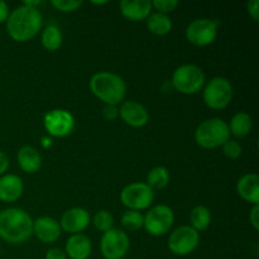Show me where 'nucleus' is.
<instances>
[{
	"instance_id": "1",
	"label": "nucleus",
	"mask_w": 259,
	"mask_h": 259,
	"mask_svg": "<svg viewBox=\"0 0 259 259\" xmlns=\"http://www.w3.org/2000/svg\"><path fill=\"white\" fill-rule=\"evenodd\" d=\"M7 32L15 42H28L42 30L43 17L38 8L19 5L10 12L7 22Z\"/></svg>"
},
{
	"instance_id": "2",
	"label": "nucleus",
	"mask_w": 259,
	"mask_h": 259,
	"mask_svg": "<svg viewBox=\"0 0 259 259\" xmlns=\"http://www.w3.org/2000/svg\"><path fill=\"white\" fill-rule=\"evenodd\" d=\"M33 235V219L20 207L0 211V238L9 244H23Z\"/></svg>"
},
{
	"instance_id": "3",
	"label": "nucleus",
	"mask_w": 259,
	"mask_h": 259,
	"mask_svg": "<svg viewBox=\"0 0 259 259\" xmlns=\"http://www.w3.org/2000/svg\"><path fill=\"white\" fill-rule=\"evenodd\" d=\"M90 90L105 105H118L125 99L126 83L121 76L110 71H100L91 76Z\"/></svg>"
},
{
	"instance_id": "4",
	"label": "nucleus",
	"mask_w": 259,
	"mask_h": 259,
	"mask_svg": "<svg viewBox=\"0 0 259 259\" xmlns=\"http://www.w3.org/2000/svg\"><path fill=\"white\" fill-rule=\"evenodd\" d=\"M194 138L197 146H200L201 148H219L230 139L228 123L220 118L206 119L197 125Z\"/></svg>"
},
{
	"instance_id": "5",
	"label": "nucleus",
	"mask_w": 259,
	"mask_h": 259,
	"mask_svg": "<svg viewBox=\"0 0 259 259\" xmlns=\"http://www.w3.org/2000/svg\"><path fill=\"white\" fill-rule=\"evenodd\" d=\"M172 86L184 95H194L201 91L206 83L205 72L196 65L185 63L172 73Z\"/></svg>"
},
{
	"instance_id": "6",
	"label": "nucleus",
	"mask_w": 259,
	"mask_h": 259,
	"mask_svg": "<svg viewBox=\"0 0 259 259\" xmlns=\"http://www.w3.org/2000/svg\"><path fill=\"white\" fill-rule=\"evenodd\" d=\"M234 89L227 77L217 76L205 83L202 89V99L205 105L214 110L225 109L233 100Z\"/></svg>"
},
{
	"instance_id": "7",
	"label": "nucleus",
	"mask_w": 259,
	"mask_h": 259,
	"mask_svg": "<svg viewBox=\"0 0 259 259\" xmlns=\"http://www.w3.org/2000/svg\"><path fill=\"white\" fill-rule=\"evenodd\" d=\"M120 201L128 210L143 211L154 201V191L146 182H132L120 191Z\"/></svg>"
},
{
	"instance_id": "8",
	"label": "nucleus",
	"mask_w": 259,
	"mask_h": 259,
	"mask_svg": "<svg viewBox=\"0 0 259 259\" xmlns=\"http://www.w3.org/2000/svg\"><path fill=\"white\" fill-rule=\"evenodd\" d=\"M143 228L153 237H162L171 230L175 223V212L168 205L158 204L143 215Z\"/></svg>"
},
{
	"instance_id": "9",
	"label": "nucleus",
	"mask_w": 259,
	"mask_h": 259,
	"mask_svg": "<svg viewBox=\"0 0 259 259\" xmlns=\"http://www.w3.org/2000/svg\"><path fill=\"white\" fill-rule=\"evenodd\" d=\"M199 244L200 233L192 229L190 225H181L169 234L167 247L172 254L185 257L195 252Z\"/></svg>"
},
{
	"instance_id": "10",
	"label": "nucleus",
	"mask_w": 259,
	"mask_h": 259,
	"mask_svg": "<svg viewBox=\"0 0 259 259\" xmlns=\"http://www.w3.org/2000/svg\"><path fill=\"white\" fill-rule=\"evenodd\" d=\"M131 240L124 230L113 229L103 233L100 239V252L105 259H123L128 254Z\"/></svg>"
},
{
	"instance_id": "11",
	"label": "nucleus",
	"mask_w": 259,
	"mask_h": 259,
	"mask_svg": "<svg viewBox=\"0 0 259 259\" xmlns=\"http://www.w3.org/2000/svg\"><path fill=\"white\" fill-rule=\"evenodd\" d=\"M186 39L196 47H206L214 43L218 37V22L209 18H199L187 25Z\"/></svg>"
},
{
	"instance_id": "12",
	"label": "nucleus",
	"mask_w": 259,
	"mask_h": 259,
	"mask_svg": "<svg viewBox=\"0 0 259 259\" xmlns=\"http://www.w3.org/2000/svg\"><path fill=\"white\" fill-rule=\"evenodd\" d=\"M43 125L51 137L65 138L75 129V118L66 109H53L45 114Z\"/></svg>"
},
{
	"instance_id": "13",
	"label": "nucleus",
	"mask_w": 259,
	"mask_h": 259,
	"mask_svg": "<svg viewBox=\"0 0 259 259\" xmlns=\"http://www.w3.org/2000/svg\"><path fill=\"white\" fill-rule=\"evenodd\" d=\"M58 223L63 232L70 233L71 235L81 234L90 225L91 217L83 207H71L63 212Z\"/></svg>"
},
{
	"instance_id": "14",
	"label": "nucleus",
	"mask_w": 259,
	"mask_h": 259,
	"mask_svg": "<svg viewBox=\"0 0 259 259\" xmlns=\"http://www.w3.org/2000/svg\"><path fill=\"white\" fill-rule=\"evenodd\" d=\"M119 116L132 128H143L149 121L147 108L136 100H124L119 106Z\"/></svg>"
},
{
	"instance_id": "15",
	"label": "nucleus",
	"mask_w": 259,
	"mask_h": 259,
	"mask_svg": "<svg viewBox=\"0 0 259 259\" xmlns=\"http://www.w3.org/2000/svg\"><path fill=\"white\" fill-rule=\"evenodd\" d=\"M60 223L51 217H40L33 220V234L46 244L55 243L61 237Z\"/></svg>"
},
{
	"instance_id": "16",
	"label": "nucleus",
	"mask_w": 259,
	"mask_h": 259,
	"mask_svg": "<svg viewBox=\"0 0 259 259\" xmlns=\"http://www.w3.org/2000/svg\"><path fill=\"white\" fill-rule=\"evenodd\" d=\"M24 192V184L18 175L5 174L0 176V201L15 202Z\"/></svg>"
},
{
	"instance_id": "17",
	"label": "nucleus",
	"mask_w": 259,
	"mask_h": 259,
	"mask_svg": "<svg viewBox=\"0 0 259 259\" xmlns=\"http://www.w3.org/2000/svg\"><path fill=\"white\" fill-rule=\"evenodd\" d=\"M65 253L70 259H89L93 253V243L85 234H73L66 242Z\"/></svg>"
},
{
	"instance_id": "18",
	"label": "nucleus",
	"mask_w": 259,
	"mask_h": 259,
	"mask_svg": "<svg viewBox=\"0 0 259 259\" xmlns=\"http://www.w3.org/2000/svg\"><path fill=\"white\" fill-rule=\"evenodd\" d=\"M119 7L123 17L132 22L146 20L153 9L151 0H123Z\"/></svg>"
},
{
	"instance_id": "19",
	"label": "nucleus",
	"mask_w": 259,
	"mask_h": 259,
	"mask_svg": "<svg viewBox=\"0 0 259 259\" xmlns=\"http://www.w3.org/2000/svg\"><path fill=\"white\" fill-rule=\"evenodd\" d=\"M237 194L249 204H259V176L257 174L243 175L237 182Z\"/></svg>"
},
{
	"instance_id": "20",
	"label": "nucleus",
	"mask_w": 259,
	"mask_h": 259,
	"mask_svg": "<svg viewBox=\"0 0 259 259\" xmlns=\"http://www.w3.org/2000/svg\"><path fill=\"white\" fill-rule=\"evenodd\" d=\"M17 162L23 172L35 174L42 166V157L34 147L23 146L17 153Z\"/></svg>"
},
{
	"instance_id": "21",
	"label": "nucleus",
	"mask_w": 259,
	"mask_h": 259,
	"mask_svg": "<svg viewBox=\"0 0 259 259\" xmlns=\"http://www.w3.org/2000/svg\"><path fill=\"white\" fill-rule=\"evenodd\" d=\"M230 134H233L237 138H244L250 133L253 128V119L252 116L244 111H239V113L234 114L233 118L230 119L229 124H228Z\"/></svg>"
},
{
	"instance_id": "22",
	"label": "nucleus",
	"mask_w": 259,
	"mask_h": 259,
	"mask_svg": "<svg viewBox=\"0 0 259 259\" xmlns=\"http://www.w3.org/2000/svg\"><path fill=\"white\" fill-rule=\"evenodd\" d=\"M147 28L151 33L156 35H166L172 30V20L167 14L154 12L149 14V17L146 19Z\"/></svg>"
},
{
	"instance_id": "23",
	"label": "nucleus",
	"mask_w": 259,
	"mask_h": 259,
	"mask_svg": "<svg viewBox=\"0 0 259 259\" xmlns=\"http://www.w3.org/2000/svg\"><path fill=\"white\" fill-rule=\"evenodd\" d=\"M40 42L45 50L50 52H56L61 48L63 43V34L60 28L55 24H50L42 29Z\"/></svg>"
},
{
	"instance_id": "24",
	"label": "nucleus",
	"mask_w": 259,
	"mask_h": 259,
	"mask_svg": "<svg viewBox=\"0 0 259 259\" xmlns=\"http://www.w3.org/2000/svg\"><path fill=\"white\" fill-rule=\"evenodd\" d=\"M211 224V211L204 205H197L190 212V227L196 232H204Z\"/></svg>"
},
{
	"instance_id": "25",
	"label": "nucleus",
	"mask_w": 259,
	"mask_h": 259,
	"mask_svg": "<svg viewBox=\"0 0 259 259\" xmlns=\"http://www.w3.org/2000/svg\"><path fill=\"white\" fill-rule=\"evenodd\" d=\"M169 182V172L166 167L157 166L153 167L147 175L146 184L151 187L153 191L162 190L168 185Z\"/></svg>"
},
{
	"instance_id": "26",
	"label": "nucleus",
	"mask_w": 259,
	"mask_h": 259,
	"mask_svg": "<svg viewBox=\"0 0 259 259\" xmlns=\"http://www.w3.org/2000/svg\"><path fill=\"white\" fill-rule=\"evenodd\" d=\"M143 214L141 211H134V210H126L121 215L120 223L124 229L129 232H137V230L143 228Z\"/></svg>"
},
{
	"instance_id": "27",
	"label": "nucleus",
	"mask_w": 259,
	"mask_h": 259,
	"mask_svg": "<svg viewBox=\"0 0 259 259\" xmlns=\"http://www.w3.org/2000/svg\"><path fill=\"white\" fill-rule=\"evenodd\" d=\"M93 224L94 227H95V229L99 230V232H108V230L113 229V214H111L110 211H108V210H99V211L95 212V215L93 217Z\"/></svg>"
},
{
	"instance_id": "28",
	"label": "nucleus",
	"mask_w": 259,
	"mask_h": 259,
	"mask_svg": "<svg viewBox=\"0 0 259 259\" xmlns=\"http://www.w3.org/2000/svg\"><path fill=\"white\" fill-rule=\"evenodd\" d=\"M222 148H223V153H224V156L229 159H237L242 156L243 147L240 146L239 142L237 141L229 139V141L225 142V143L223 144Z\"/></svg>"
},
{
	"instance_id": "29",
	"label": "nucleus",
	"mask_w": 259,
	"mask_h": 259,
	"mask_svg": "<svg viewBox=\"0 0 259 259\" xmlns=\"http://www.w3.org/2000/svg\"><path fill=\"white\" fill-rule=\"evenodd\" d=\"M51 4L60 12L71 13L77 10L82 5V2L81 0H52Z\"/></svg>"
},
{
	"instance_id": "30",
	"label": "nucleus",
	"mask_w": 259,
	"mask_h": 259,
	"mask_svg": "<svg viewBox=\"0 0 259 259\" xmlns=\"http://www.w3.org/2000/svg\"><path fill=\"white\" fill-rule=\"evenodd\" d=\"M179 4L180 3L177 0H154L152 2V8H154L158 13L168 15V13L174 12Z\"/></svg>"
},
{
	"instance_id": "31",
	"label": "nucleus",
	"mask_w": 259,
	"mask_h": 259,
	"mask_svg": "<svg viewBox=\"0 0 259 259\" xmlns=\"http://www.w3.org/2000/svg\"><path fill=\"white\" fill-rule=\"evenodd\" d=\"M103 116L105 120L114 121L119 116L118 105H105L103 109Z\"/></svg>"
},
{
	"instance_id": "32",
	"label": "nucleus",
	"mask_w": 259,
	"mask_h": 259,
	"mask_svg": "<svg viewBox=\"0 0 259 259\" xmlns=\"http://www.w3.org/2000/svg\"><path fill=\"white\" fill-rule=\"evenodd\" d=\"M247 10L248 14L250 15L254 22H258L259 19V2L258 0H249L247 3Z\"/></svg>"
},
{
	"instance_id": "33",
	"label": "nucleus",
	"mask_w": 259,
	"mask_h": 259,
	"mask_svg": "<svg viewBox=\"0 0 259 259\" xmlns=\"http://www.w3.org/2000/svg\"><path fill=\"white\" fill-rule=\"evenodd\" d=\"M249 223L254 230H259V205H253L249 212Z\"/></svg>"
},
{
	"instance_id": "34",
	"label": "nucleus",
	"mask_w": 259,
	"mask_h": 259,
	"mask_svg": "<svg viewBox=\"0 0 259 259\" xmlns=\"http://www.w3.org/2000/svg\"><path fill=\"white\" fill-rule=\"evenodd\" d=\"M45 259H67L65 250L60 249V248H51L46 253Z\"/></svg>"
},
{
	"instance_id": "35",
	"label": "nucleus",
	"mask_w": 259,
	"mask_h": 259,
	"mask_svg": "<svg viewBox=\"0 0 259 259\" xmlns=\"http://www.w3.org/2000/svg\"><path fill=\"white\" fill-rule=\"evenodd\" d=\"M8 168H9V158H8L7 153L0 149V176L7 174Z\"/></svg>"
},
{
	"instance_id": "36",
	"label": "nucleus",
	"mask_w": 259,
	"mask_h": 259,
	"mask_svg": "<svg viewBox=\"0 0 259 259\" xmlns=\"http://www.w3.org/2000/svg\"><path fill=\"white\" fill-rule=\"evenodd\" d=\"M9 14H10L9 5H8L4 0H0V24L7 22Z\"/></svg>"
},
{
	"instance_id": "37",
	"label": "nucleus",
	"mask_w": 259,
	"mask_h": 259,
	"mask_svg": "<svg viewBox=\"0 0 259 259\" xmlns=\"http://www.w3.org/2000/svg\"><path fill=\"white\" fill-rule=\"evenodd\" d=\"M24 5H28V7H32V8H37L38 5L42 4V2L40 0H32V2H29V0H25L24 3H23Z\"/></svg>"
},
{
	"instance_id": "38",
	"label": "nucleus",
	"mask_w": 259,
	"mask_h": 259,
	"mask_svg": "<svg viewBox=\"0 0 259 259\" xmlns=\"http://www.w3.org/2000/svg\"><path fill=\"white\" fill-rule=\"evenodd\" d=\"M42 146L45 147V148H50V147L52 146V138H51V137H45V138H42Z\"/></svg>"
},
{
	"instance_id": "39",
	"label": "nucleus",
	"mask_w": 259,
	"mask_h": 259,
	"mask_svg": "<svg viewBox=\"0 0 259 259\" xmlns=\"http://www.w3.org/2000/svg\"><path fill=\"white\" fill-rule=\"evenodd\" d=\"M94 5H104V4H108V2H91Z\"/></svg>"
},
{
	"instance_id": "40",
	"label": "nucleus",
	"mask_w": 259,
	"mask_h": 259,
	"mask_svg": "<svg viewBox=\"0 0 259 259\" xmlns=\"http://www.w3.org/2000/svg\"><path fill=\"white\" fill-rule=\"evenodd\" d=\"M0 258H2V250H0Z\"/></svg>"
}]
</instances>
